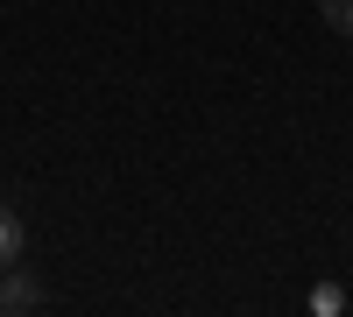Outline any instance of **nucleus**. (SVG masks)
Masks as SVG:
<instances>
[{
	"label": "nucleus",
	"mask_w": 353,
	"mask_h": 317,
	"mask_svg": "<svg viewBox=\"0 0 353 317\" xmlns=\"http://www.w3.org/2000/svg\"><path fill=\"white\" fill-rule=\"evenodd\" d=\"M318 14H325V28H339V36H353V0H318Z\"/></svg>",
	"instance_id": "nucleus-4"
},
{
	"label": "nucleus",
	"mask_w": 353,
	"mask_h": 317,
	"mask_svg": "<svg viewBox=\"0 0 353 317\" xmlns=\"http://www.w3.org/2000/svg\"><path fill=\"white\" fill-rule=\"evenodd\" d=\"M14 261H21V219L0 205V268H14Z\"/></svg>",
	"instance_id": "nucleus-2"
},
{
	"label": "nucleus",
	"mask_w": 353,
	"mask_h": 317,
	"mask_svg": "<svg viewBox=\"0 0 353 317\" xmlns=\"http://www.w3.org/2000/svg\"><path fill=\"white\" fill-rule=\"evenodd\" d=\"M311 310H318V317H339V310H346V289H339V282H318V289H311Z\"/></svg>",
	"instance_id": "nucleus-3"
},
{
	"label": "nucleus",
	"mask_w": 353,
	"mask_h": 317,
	"mask_svg": "<svg viewBox=\"0 0 353 317\" xmlns=\"http://www.w3.org/2000/svg\"><path fill=\"white\" fill-rule=\"evenodd\" d=\"M43 303V289L28 282L21 268H0V310H36Z\"/></svg>",
	"instance_id": "nucleus-1"
}]
</instances>
